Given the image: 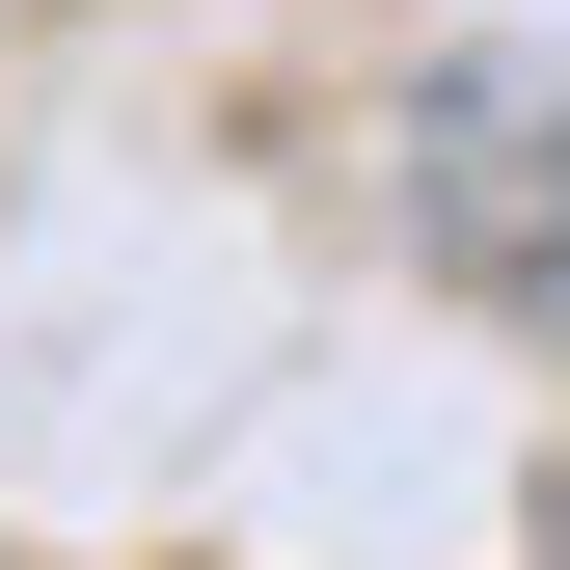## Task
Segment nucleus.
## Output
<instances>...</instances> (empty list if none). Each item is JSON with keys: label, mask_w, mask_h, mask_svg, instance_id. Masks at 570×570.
I'll return each mask as SVG.
<instances>
[{"label": "nucleus", "mask_w": 570, "mask_h": 570, "mask_svg": "<svg viewBox=\"0 0 570 570\" xmlns=\"http://www.w3.org/2000/svg\"><path fill=\"white\" fill-rule=\"evenodd\" d=\"M435 245L489 299H570V82H435Z\"/></svg>", "instance_id": "f257e3e1"}]
</instances>
